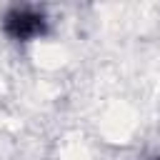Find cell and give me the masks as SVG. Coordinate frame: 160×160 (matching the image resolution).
Here are the masks:
<instances>
[{
    "instance_id": "obj_1",
    "label": "cell",
    "mask_w": 160,
    "mask_h": 160,
    "mask_svg": "<svg viewBox=\"0 0 160 160\" xmlns=\"http://www.w3.org/2000/svg\"><path fill=\"white\" fill-rule=\"evenodd\" d=\"M2 32L15 42H32L38 38H45L50 30V20L45 10L35 5H12L0 18Z\"/></svg>"
}]
</instances>
